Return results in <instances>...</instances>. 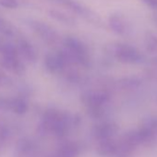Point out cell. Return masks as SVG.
<instances>
[{
	"label": "cell",
	"mask_w": 157,
	"mask_h": 157,
	"mask_svg": "<svg viewBox=\"0 0 157 157\" xmlns=\"http://www.w3.org/2000/svg\"><path fill=\"white\" fill-rule=\"evenodd\" d=\"M67 59H71L84 67L90 66V56L87 47L74 37H67L64 41Z\"/></svg>",
	"instance_id": "1"
},
{
	"label": "cell",
	"mask_w": 157,
	"mask_h": 157,
	"mask_svg": "<svg viewBox=\"0 0 157 157\" xmlns=\"http://www.w3.org/2000/svg\"><path fill=\"white\" fill-rule=\"evenodd\" d=\"M3 56L2 65L16 74L21 75L24 72V66L19 59V54L16 48L11 44H4L0 48Z\"/></svg>",
	"instance_id": "2"
},
{
	"label": "cell",
	"mask_w": 157,
	"mask_h": 157,
	"mask_svg": "<svg viewBox=\"0 0 157 157\" xmlns=\"http://www.w3.org/2000/svg\"><path fill=\"white\" fill-rule=\"evenodd\" d=\"M115 56L119 62L125 64H138L143 61L141 54L132 45L119 44L115 47Z\"/></svg>",
	"instance_id": "3"
},
{
	"label": "cell",
	"mask_w": 157,
	"mask_h": 157,
	"mask_svg": "<svg viewBox=\"0 0 157 157\" xmlns=\"http://www.w3.org/2000/svg\"><path fill=\"white\" fill-rule=\"evenodd\" d=\"M66 61L67 57L64 52L51 53L45 57V67L51 73H56L64 68Z\"/></svg>",
	"instance_id": "4"
},
{
	"label": "cell",
	"mask_w": 157,
	"mask_h": 157,
	"mask_svg": "<svg viewBox=\"0 0 157 157\" xmlns=\"http://www.w3.org/2000/svg\"><path fill=\"white\" fill-rule=\"evenodd\" d=\"M20 54L29 62H34L37 58L35 49L33 46L26 40H21L19 44Z\"/></svg>",
	"instance_id": "5"
},
{
	"label": "cell",
	"mask_w": 157,
	"mask_h": 157,
	"mask_svg": "<svg viewBox=\"0 0 157 157\" xmlns=\"http://www.w3.org/2000/svg\"><path fill=\"white\" fill-rule=\"evenodd\" d=\"M33 27L37 32V33L41 37H43V39L46 40L47 42H49V41L54 42L56 40V33L48 25L42 23V22H35L33 24Z\"/></svg>",
	"instance_id": "6"
},
{
	"label": "cell",
	"mask_w": 157,
	"mask_h": 157,
	"mask_svg": "<svg viewBox=\"0 0 157 157\" xmlns=\"http://www.w3.org/2000/svg\"><path fill=\"white\" fill-rule=\"evenodd\" d=\"M109 25H110V28L113 30V32H115L117 34L122 35L126 32L125 22L117 15H112L109 18Z\"/></svg>",
	"instance_id": "7"
},
{
	"label": "cell",
	"mask_w": 157,
	"mask_h": 157,
	"mask_svg": "<svg viewBox=\"0 0 157 157\" xmlns=\"http://www.w3.org/2000/svg\"><path fill=\"white\" fill-rule=\"evenodd\" d=\"M119 83L125 89H137L142 84V81L137 76H130L121 78Z\"/></svg>",
	"instance_id": "8"
},
{
	"label": "cell",
	"mask_w": 157,
	"mask_h": 157,
	"mask_svg": "<svg viewBox=\"0 0 157 157\" xmlns=\"http://www.w3.org/2000/svg\"><path fill=\"white\" fill-rule=\"evenodd\" d=\"M145 48L150 54L157 51V36L151 33H148L145 36Z\"/></svg>",
	"instance_id": "9"
},
{
	"label": "cell",
	"mask_w": 157,
	"mask_h": 157,
	"mask_svg": "<svg viewBox=\"0 0 157 157\" xmlns=\"http://www.w3.org/2000/svg\"><path fill=\"white\" fill-rule=\"evenodd\" d=\"M89 100L92 105L95 107H99L108 100V96L105 93H95L89 97Z\"/></svg>",
	"instance_id": "10"
},
{
	"label": "cell",
	"mask_w": 157,
	"mask_h": 157,
	"mask_svg": "<svg viewBox=\"0 0 157 157\" xmlns=\"http://www.w3.org/2000/svg\"><path fill=\"white\" fill-rule=\"evenodd\" d=\"M49 15H50V17H52L56 21L63 22L65 24H73L74 23V20L72 18H70L69 16L66 15L63 12H60V11H57V10H50Z\"/></svg>",
	"instance_id": "11"
},
{
	"label": "cell",
	"mask_w": 157,
	"mask_h": 157,
	"mask_svg": "<svg viewBox=\"0 0 157 157\" xmlns=\"http://www.w3.org/2000/svg\"><path fill=\"white\" fill-rule=\"evenodd\" d=\"M0 33L6 36H12L13 35V27L12 25L6 21L5 19L0 18Z\"/></svg>",
	"instance_id": "12"
},
{
	"label": "cell",
	"mask_w": 157,
	"mask_h": 157,
	"mask_svg": "<svg viewBox=\"0 0 157 157\" xmlns=\"http://www.w3.org/2000/svg\"><path fill=\"white\" fill-rule=\"evenodd\" d=\"M13 108L16 112L18 113H22L26 110L27 108V105H26V103L21 100V99H17L13 102Z\"/></svg>",
	"instance_id": "13"
},
{
	"label": "cell",
	"mask_w": 157,
	"mask_h": 157,
	"mask_svg": "<svg viewBox=\"0 0 157 157\" xmlns=\"http://www.w3.org/2000/svg\"><path fill=\"white\" fill-rule=\"evenodd\" d=\"M19 6L16 0H0V7H3L6 9H16Z\"/></svg>",
	"instance_id": "14"
},
{
	"label": "cell",
	"mask_w": 157,
	"mask_h": 157,
	"mask_svg": "<svg viewBox=\"0 0 157 157\" xmlns=\"http://www.w3.org/2000/svg\"><path fill=\"white\" fill-rule=\"evenodd\" d=\"M142 2L151 9H157V0H142Z\"/></svg>",
	"instance_id": "15"
},
{
	"label": "cell",
	"mask_w": 157,
	"mask_h": 157,
	"mask_svg": "<svg viewBox=\"0 0 157 157\" xmlns=\"http://www.w3.org/2000/svg\"><path fill=\"white\" fill-rule=\"evenodd\" d=\"M155 61H156V63H157V57H156V59H155Z\"/></svg>",
	"instance_id": "16"
}]
</instances>
